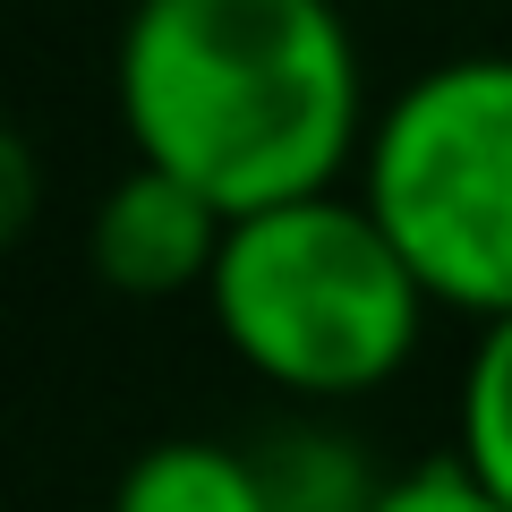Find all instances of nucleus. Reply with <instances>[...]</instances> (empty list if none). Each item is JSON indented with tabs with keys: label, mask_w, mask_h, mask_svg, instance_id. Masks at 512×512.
I'll return each mask as SVG.
<instances>
[{
	"label": "nucleus",
	"mask_w": 512,
	"mask_h": 512,
	"mask_svg": "<svg viewBox=\"0 0 512 512\" xmlns=\"http://www.w3.org/2000/svg\"><path fill=\"white\" fill-rule=\"evenodd\" d=\"M359 197L453 316H512V52L410 77L367 128Z\"/></svg>",
	"instance_id": "3"
},
{
	"label": "nucleus",
	"mask_w": 512,
	"mask_h": 512,
	"mask_svg": "<svg viewBox=\"0 0 512 512\" xmlns=\"http://www.w3.org/2000/svg\"><path fill=\"white\" fill-rule=\"evenodd\" d=\"M222 342L248 376L299 402H359L410 367L436 299L367 197H316L239 214L205 282Z\"/></svg>",
	"instance_id": "2"
},
{
	"label": "nucleus",
	"mask_w": 512,
	"mask_h": 512,
	"mask_svg": "<svg viewBox=\"0 0 512 512\" xmlns=\"http://www.w3.org/2000/svg\"><path fill=\"white\" fill-rule=\"evenodd\" d=\"M137 163L180 171L222 214L342 188L367 154V86L333 0H137L111 60Z\"/></svg>",
	"instance_id": "1"
},
{
	"label": "nucleus",
	"mask_w": 512,
	"mask_h": 512,
	"mask_svg": "<svg viewBox=\"0 0 512 512\" xmlns=\"http://www.w3.org/2000/svg\"><path fill=\"white\" fill-rule=\"evenodd\" d=\"M111 512H274V487H265V461L239 444L163 436L120 470Z\"/></svg>",
	"instance_id": "5"
},
{
	"label": "nucleus",
	"mask_w": 512,
	"mask_h": 512,
	"mask_svg": "<svg viewBox=\"0 0 512 512\" xmlns=\"http://www.w3.org/2000/svg\"><path fill=\"white\" fill-rule=\"evenodd\" d=\"M222 239H231V214L163 163H128L103 188L94 222H86V256H94V274H103V291H120V299L205 291Z\"/></svg>",
	"instance_id": "4"
},
{
	"label": "nucleus",
	"mask_w": 512,
	"mask_h": 512,
	"mask_svg": "<svg viewBox=\"0 0 512 512\" xmlns=\"http://www.w3.org/2000/svg\"><path fill=\"white\" fill-rule=\"evenodd\" d=\"M461 461L512 504V316H495L461 367Z\"/></svg>",
	"instance_id": "6"
},
{
	"label": "nucleus",
	"mask_w": 512,
	"mask_h": 512,
	"mask_svg": "<svg viewBox=\"0 0 512 512\" xmlns=\"http://www.w3.org/2000/svg\"><path fill=\"white\" fill-rule=\"evenodd\" d=\"M367 512H512V504L495 487H478L461 453H444V461H427V470H410V478H384Z\"/></svg>",
	"instance_id": "7"
}]
</instances>
